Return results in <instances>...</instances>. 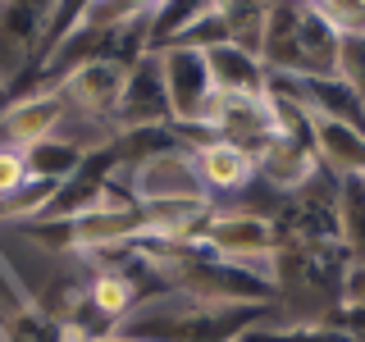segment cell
<instances>
[{
    "mask_svg": "<svg viewBox=\"0 0 365 342\" xmlns=\"http://www.w3.org/2000/svg\"><path fill=\"white\" fill-rule=\"evenodd\" d=\"M269 315L274 306H201L182 292L155 288L110 328L106 342H237Z\"/></svg>",
    "mask_w": 365,
    "mask_h": 342,
    "instance_id": "cell-1",
    "label": "cell"
},
{
    "mask_svg": "<svg viewBox=\"0 0 365 342\" xmlns=\"http://www.w3.org/2000/svg\"><path fill=\"white\" fill-rule=\"evenodd\" d=\"M192 251L210 260H224L233 269H247L251 279H260L269 288V265L274 251H279V228L265 210H251V205H228V210H210L197 224V233L187 237Z\"/></svg>",
    "mask_w": 365,
    "mask_h": 342,
    "instance_id": "cell-2",
    "label": "cell"
},
{
    "mask_svg": "<svg viewBox=\"0 0 365 342\" xmlns=\"http://www.w3.org/2000/svg\"><path fill=\"white\" fill-rule=\"evenodd\" d=\"M110 182L128 201L142 205V210H165V205H215L205 197L197 169H192L187 146H165V151H151V155L133 160V165H114Z\"/></svg>",
    "mask_w": 365,
    "mask_h": 342,
    "instance_id": "cell-3",
    "label": "cell"
},
{
    "mask_svg": "<svg viewBox=\"0 0 365 342\" xmlns=\"http://www.w3.org/2000/svg\"><path fill=\"white\" fill-rule=\"evenodd\" d=\"M155 64H160V83H165V100H169V123L178 133L201 137L205 110L215 100L210 73H205V55L169 46V51H155Z\"/></svg>",
    "mask_w": 365,
    "mask_h": 342,
    "instance_id": "cell-4",
    "label": "cell"
},
{
    "mask_svg": "<svg viewBox=\"0 0 365 342\" xmlns=\"http://www.w3.org/2000/svg\"><path fill=\"white\" fill-rule=\"evenodd\" d=\"M201 137L228 142L247 155H260L279 137V110H274L269 91H260V96H215L210 110H205Z\"/></svg>",
    "mask_w": 365,
    "mask_h": 342,
    "instance_id": "cell-5",
    "label": "cell"
},
{
    "mask_svg": "<svg viewBox=\"0 0 365 342\" xmlns=\"http://www.w3.org/2000/svg\"><path fill=\"white\" fill-rule=\"evenodd\" d=\"M110 128L114 133H151V128H174L169 123V100H165V83H160V64L155 55H142L137 64H128L119 87V100L110 110Z\"/></svg>",
    "mask_w": 365,
    "mask_h": 342,
    "instance_id": "cell-6",
    "label": "cell"
},
{
    "mask_svg": "<svg viewBox=\"0 0 365 342\" xmlns=\"http://www.w3.org/2000/svg\"><path fill=\"white\" fill-rule=\"evenodd\" d=\"M64 123H68V105L60 100V91L37 83L32 91L5 100V110H0V146L28 151V146H37V142L60 137Z\"/></svg>",
    "mask_w": 365,
    "mask_h": 342,
    "instance_id": "cell-7",
    "label": "cell"
},
{
    "mask_svg": "<svg viewBox=\"0 0 365 342\" xmlns=\"http://www.w3.org/2000/svg\"><path fill=\"white\" fill-rule=\"evenodd\" d=\"M123 73H128V68L114 64V60H91V64H78V68H68V73L51 78L46 87L60 91V100L73 114H83V119H106L110 123V110H114V100H119Z\"/></svg>",
    "mask_w": 365,
    "mask_h": 342,
    "instance_id": "cell-8",
    "label": "cell"
},
{
    "mask_svg": "<svg viewBox=\"0 0 365 342\" xmlns=\"http://www.w3.org/2000/svg\"><path fill=\"white\" fill-rule=\"evenodd\" d=\"M302 128H306L311 155H315V165H319L324 178L342 182V178H361L365 174V133L361 128L338 123V119H319V114H302Z\"/></svg>",
    "mask_w": 365,
    "mask_h": 342,
    "instance_id": "cell-9",
    "label": "cell"
},
{
    "mask_svg": "<svg viewBox=\"0 0 365 342\" xmlns=\"http://www.w3.org/2000/svg\"><path fill=\"white\" fill-rule=\"evenodd\" d=\"M319 178V165L311 155V142H306V133H288V137H274L265 151L256 155V182H265L274 197H292V192H302L306 182Z\"/></svg>",
    "mask_w": 365,
    "mask_h": 342,
    "instance_id": "cell-10",
    "label": "cell"
},
{
    "mask_svg": "<svg viewBox=\"0 0 365 342\" xmlns=\"http://www.w3.org/2000/svg\"><path fill=\"white\" fill-rule=\"evenodd\" d=\"M192 151V169H197L205 197H242L256 182V155L237 151L228 142H187Z\"/></svg>",
    "mask_w": 365,
    "mask_h": 342,
    "instance_id": "cell-11",
    "label": "cell"
},
{
    "mask_svg": "<svg viewBox=\"0 0 365 342\" xmlns=\"http://www.w3.org/2000/svg\"><path fill=\"white\" fill-rule=\"evenodd\" d=\"M205 55V73H210V91L215 96H260L269 83V73L260 68L256 55L237 51V46H210Z\"/></svg>",
    "mask_w": 365,
    "mask_h": 342,
    "instance_id": "cell-12",
    "label": "cell"
},
{
    "mask_svg": "<svg viewBox=\"0 0 365 342\" xmlns=\"http://www.w3.org/2000/svg\"><path fill=\"white\" fill-rule=\"evenodd\" d=\"M23 160H28V182H68L78 174V165H83V151L78 146H68L60 142V137H51V142H37V146H28L23 151Z\"/></svg>",
    "mask_w": 365,
    "mask_h": 342,
    "instance_id": "cell-13",
    "label": "cell"
},
{
    "mask_svg": "<svg viewBox=\"0 0 365 342\" xmlns=\"http://www.w3.org/2000/svg\"><path fill=\"white\" fill-rule=\"evenodd\" d=\"M224 14V37L228 46H237V51L256 55L260 60V32H265V5H247V0H228L220 5Z\"/></svg>",
    "mask_w": 365,
    "mask_h": 342,
    "instance_id": "cell-14",
    "label": "cell"
},
{
    "mask_svg": "<svg viewBox=\"0 0 365 342\" xmlns=\"http://www.w3.org/2000/svg\"><path fill=\"white\" fill-rule=\"evenodd\" d=\"M311 14L324 23L338 41L342 37H365V5H361V0H329V5H311Z\"/></svg>",
    "mask_w": 365,
    "mask_h": 342,
    "instance_id": "cell-15",
    "label": "cell"
},
{
    "mask_svg": "<svg viewBox=\"0 0 365 342\" xmlns=\"http://www.w3.org/2000/svg\"><path fill=\"white\" fill-rule=\"evenodd\" d=\"M23 187H28V160L14 146H0V205L14 201Z\"/></svg>",
    "mask_w": 365,
    "mask_h": 342,
    "instance_id": "cell-16",
    "label": "cell"
},
{
    "mask_svg": "<svg viewBox=\"0 0 365 342\" xmlns=\"http://www.w3.org/2000/svg\"><path fill=\"white\" fill-rule=\"evenodd\" d=\"M5 100H9V91H5V87H0V110H5Z\"/></svg>",
    "mask_w": 365,
    "mask_h": 342,
    "instance_id": "cell-17",
    "label": "cell"
}]
</instances>
